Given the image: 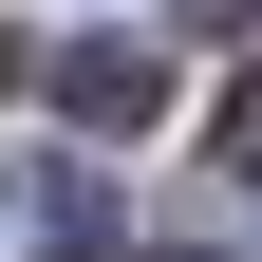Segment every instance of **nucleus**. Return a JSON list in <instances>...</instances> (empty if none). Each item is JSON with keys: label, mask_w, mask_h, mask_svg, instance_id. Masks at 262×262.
I'll return each instance as SVG.
<instances>
[{"label": "nucleus", "mask_w": 262, "mask_h": 262, "mask_svg": "<svg viewBox=\"0 0 262 262\" xmlns=\"http://www.w3.org/2000/svg\"><path fill=\"white\" fill-rule=\"evenodd\" d=\"M56 113H75V131H150V113H169V56H150V38H75V56H56Z\"/></svg>", "instance_id": "obj_1"}, {"label": "nucleus", "mask_w": 262, "mask_h": 262, "mask_svg": "<svg viewBox=\"0 0 262 262\" xmlns=\"http://www.w3.org/2000/svg\"><path fill=\"white\" fill-rule=\"evenodd\" d=\"M19 244L38 262H113V187L94 169H19Z\"/></svg>", "instance_id": "obj_2"}, {"label": "nucleus", "mask_w": 262, "mask_h": 262, "mask_svg": "<svg viewBox=\"0 0 262 262\" xmlns=\"http://www.w3.org/2000/svg\"><path fill=\"white\" fill-rule=\"evenodd\" d=\"M225 169H244V187H262V75H244V94H225Z\"/></svg>", "instance_id": "obj_3"}, {"label": "nucleus", "mask_w": 262, "mask_h": 262, "mask_svg": "<svg viewBox=\"0 0 262 262\" xmlns=\"http://www.w3.org/2000/svg\"><path fill=\"white\" fill-rule=\"evenodd\" d=\"M187 19H225V38H244V19H262V0H187Z\"/></svg>", "instance_id": "obj_4"}, {"label": "nucleus", "mask_w": 262, "mask_h": 262, "mask_svg": "<svg viewBox=\"0 0 262 262\" xmlns=\"http://www.w3.org/2000/svg\"><path fill=\"white\" fill-rule=\"evenodd\" d=\"M169 262H206V244H169Z\"/></svg>", "instance_id": "obj_5"}]
</instances>
